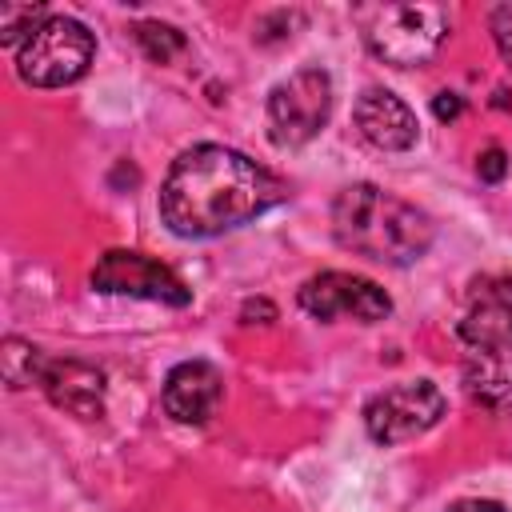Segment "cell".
Segmentation results:
<instances>
[{"label": "cell", "mask_w": 512, "mask_h": 512, "mask_svg": "<svg viewBox=\"0 0 512 512\" xmlns=\"http://www.w3.org/2000/svg\"><path fill=\"white\" fill-rule=\"evenodd\" d=\"M284 200V180L224 144H192L160 184V220L184 240L232 232Z\"/></svg>", "instance_id": "1"}, {"label": "cell", "mask_w": 512, "mask_h": 512, "mask_svg": "<svg viewBox=\"0 0 512 512\" xmlns=\"http://www.w3.org/2000/svg\"><path fill=\"white\" fill-rule=\"evenodd\" d=\"M332 236L364 260L404 268L432 248L436 224L424 208L384 192L380 184H348L332 200Z\"/></svg>", "instance_id": "2"}, {"label": "cell", "mask_w": 512, "mask_h": 512, "mask_svg": "<svg viewBox=\"0 0 512 512\" xmlns=\"http://www.w3.org/2000/svg\"><path fill=\"white\" fill-rule=\"evenodd\" d=\"M356 24L368 52L392 68H420L448 40L444 4H364Z\"/></svg>", "instance_id": "3"}, {"label": "cell", "mask_w": 512, "mask_h": 512, "mask_svg": "<svg viewBox=\"0 0 512 512\" xmlns=\"http://www.w3.org/2000/svg\"><path fill=\"white\" fill-rule=\"evenodd\" d=\"M92 52H96V40L76 16H48L16 48V72L32 88H64L88 72Z\"/></svg>", "instance_id": "4"}, {"label": "cell", "mask_w": 512, "mask_h": 512, "mask_svg": "<svg viewBox=\"0 0 512 512\" xmlns=\"http://www.w3.org/2000/svg\"><path fill=\"white\" fill-rule=\"evenodd\" d=\"M332 116V76L324 68H296L268 92V136L276 148H304Z\"/></svg>", "instance_id": "5"}, {"label": "cell", "mask_w": 512, "mask_h": 512, "mask_svg": "<svg viewBox=\"0 0 512 512\" xmlns=\"http://www.w3.org/2000/svg\"><path fill=\"white\" fill-rule=\"evenodd\" d=\"M444 416V392L432 380H404L376 392L364 404V428L376 444H404L436 428Z\"/></svg>", "instance_id": "6"}, {"label": "cell", "mask_w": 512, "mask_h": 512, "mask_svg": "<svg viewBox=\"0 0 512 512\" xmlns=\"http://www.w3.org/2000/svg\"><path fill=\"white\" fill-rule=\"evenodd\" d=\"M296 304L316 316V320H356V324H376L392 312V296L356 272H316L300 284Z\"/></svg>", "instance_id": "7"}, {"label": "cell", "mask_w": 512, "mask_h": 512, "mask_svg": "<svg viewBox=\"0 0 512 512\" xmlns=\"http://www.w3.org/2000/svg\"><path fill=\"white\" fill-rule=\"evenodd\" d=\"M88 280L104 296H140V300H156V304H172V308H184L192 300L188 284L168 264H160L144 252H128V248L104 252Z\"/></svg>", "instance_id": "8"}, {"label": "cell", "mask_w": 512, "mask_h": 512, "mask_svg": "<svg viewBox=\"0 0 512 512\" xmlns=\"http://www.w3.org/2000/svg\"><path fill=\"white\" fill-rule=\"evenodd\" d=\"M456 332L468 348L512 340V272H480L468 280Z\"/></svg>", "instance_id": "9"}, {"label": "cell", "mask_w": 512, "mask_h": 512, "mask_svg": "<svg viewBox=\"0 0 512 512\" xmlns=\"http://www.w3.org/2000/svg\"><path fill=\"white\" fill-rule=\"evenodd\" d=\"M40 388L44 396L68 412V416H80V420H100L104 416V372L88 360H76V356H48L44 364V376H40Z\"/></svg>", "instance_id": "10"}, {"label": "cell", "mask_w": 512, "mask_h": 512, "mask_svg": "<svg viewBox=\"0 0 512 512\" xmlns=\"http://www.w3.org/2000/svg\"><path fill=\"white\" fill-rule=\"evenodd\" d=\"M352 116H356L360 136L380 152H408L420 136L416 112L388 88H364Z\"/></svg>", "instance_id": "11"}, {"label": "cell", "mask_w": 512, "mask_h": 512, "mask_svg": "<svg viewBox=\"0 0 512 512\" xmlns=\"http://www.w3.org/2000/svg\"><path fill=\"white\" fill-rule=\"evenodd\" d=\"M224 400V376L208 360H184L164 376V412L180 424H204Z\"/></svg>", "instance_id": "12"}, {"label": "cell", "mask_w": 512, "mask_h": 512, "mask_svg": "<svg viewBox=\"0 0 512 512\" xmlns=\"http://www.w3.org/2000/svg\"><path fill=\"white\" fill-rule=\"evenodd\" d=\"M464 392L492 416H512V340L468 348L464 356Z\"/></svg>", "instance_id": "13"}, {"label": "cell", "mask_w": 512, "mask_h": 512, "mask_svg": "<svg viewBox=\"0 0 512 512\" xmlns=\"http://www.w3.org/2000/svg\"><path fill=\"white\" fill-rule=\"evenodd\" d=\"M44 364H48V356H44L36 344H28V340H20V336H8V340H4L0 368H4V384H8V388H32V384L40 388Z\"/></svg>", "instance_id": "14"}, {"label": "cell", "mask_w": 512, "mask_h": 512, "mask_svg": "<svg viewBox=\"0 0 512 512\" xmlns=\"http://www.w3.org/2000/svg\"><path fill=\"white\" fill-rule=\"evenodd\" d=\"M136 44L144 48V56L152 64H168V60H176L188 48L184 32L172 28V24H160V20H140L136 24Z\"/></svg>", "instance_id": "15"}, {"label": "cell", "mask_w": 512, "mask_h": 512, "mask_svg": "<svg viewBox=\"0 0 512 512\" xmlns=\"http://www.w3.org/2000/svg\"><path fill=\"white\" fill-rule=\"evenodd\" d=\"M44 20H48L44 4H0V44L20 48Z\"/></svg>", "instance_id": "16"}, {"label": "cell", "mask_w": 512, "mask_h": 512, "mask_svg": "<svg viewBox=\"0 0 512 512\" xmlns=\"http://www.w3.org/2000/svg\"><path fill=\"white\" fill-rule=\"evenodd\" d=\"M492 40H496V52L504 56V64L512 68V4H496L492 8Z\"/></svg>", "instance_id": "17"}, {"label": "cell", "mask_w": 512, "mask_h": 512, "mask_svg": "<svg viewBox=\"0 0 512 512\" xmlns=\"http://www.w3.org/2000/svg\"><path fill=\"white\" fill-rule=\"evenodd\" d=\"M504 172H508V156H504L500 144H492V148H484V152L476 156V176H480L484 184H500Z\"/></svg>", "instance_id": "18"}, {"label": "cell", "mask_w": 512, "mask_h": 512, "mask_svg": "<svg viewBox=\"0 0 512 512\" xmlns=\"http://www.w3.org/2000/svg\"><path fill=\"white\" fill-rule=\"evenodd\" d=\"M432 112H436V120L452 124V120H460V112H464V100H460L456 92H436V100H432Z\"/></svg>", "instance_id": "19"}, {"label": "cell", "mask_w": 512, "mask_h": 512, "mask_svg": "<svg viewBox=\"0 0 512 512\" xmlns=\"http://www.w3.org/2000/svg\"><path fill=\"white\" fill-rule=\"evenodd\" d=\"M252 316H264V324H268V320H276V308H272L268 300H248V304H244V312H240V320H244V324H252Z\"/></svg>", "instance_id": "20"}, {"label": "cell", "mask_w": 512, "mask_h": 512, "mask_svg": "<svg viewBox=\"0 0 512 512\" xmlns=\"http://www.w3.org/2000/svg\"><path fill=\"white\" fill-rule=\"evenodd\" d=\"M448 512H508V508L496 500H456Z\"/></svg>", "instance_id": "21"}]
</instances>
